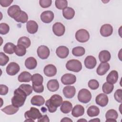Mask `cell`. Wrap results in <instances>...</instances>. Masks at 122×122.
<instances>
[{
    "label": "cell",
    "mask_w": 122,
    "mask_h": 122,
    "mask_svg": "<svg viewBox=\"0 0 122 122\" xmlns=\"http://www.w3.org/2000/svg\"><path fill=\"white\" fill-rule=\"evenodd\" d=\"M62 98L58 94L53 95L50 99L46 101L45 105L47 107L50 112L53 113L56 111L58 107L60 106L62 103Z\"/></svg>",
    "instance_id": "1"
},
{
    "label": "cell",
    "mask_w": 122,
    "mask_h": 122,
    "mask_svg": "<svg viewBox=\"0 0 122 122\" xmlns=\"http://www.w3.org/2000/svg\"><path fill=\"white\" fill-rule=\"evenodd\" d=\"M27 96L26 94L18 88L14 92V96L11 99L12 104L18 108L21 107L24 105Z\"/></svg>",
    "instance_id": "2"
},
{
    "label": "cell",
    "mask_w": 122,
    "mask_h": 122,
    "mask_svg": "<svg viewBox=\"0 0 122 122\" xmlns=\"http://www.w3.org/2000/svg\"><path fill=\"white\" fill-rule=\"evenodd\" d=\"M66 69L71 71L78 72L82 69V64L80 61L76 59H72L68 61L66 64Z\"/></svg>",
    "instance_id": "3"
},
{
    "label": "cell",
    "mask_w": 122,
    "mask_h": 122,
    "mask_svg": "<svg viewBox=\"0 0 122 122\" xmlns=\"http://www.w3.org/2000/svg\"><path fill=\"white\" fill-rule=\"evenodd\" d=\"M92 99L91 92L86 89H82L79 91L78 94V99L79 102L83 103L89 102Z\"/></svg>",
    "instance_id": "4"
},
{
    "label": "cell",
    "mask_w": 122,
    "mask_h": 122,
    "mask_svg": "<svg viewBox=\"0 0 122 122\" xmlns=\"http://www.w3.org/2000/svg\"><path fill=\"white\" fill-rule=\"evenodd\" d=\"M42 116L39 110L35 107H31L30 110L26 111L24 113L26 119H31L33 120L39 119Z\"/></svg>",
    "instance_id": "5"
},
{
    "label": "cell",
    "mask_w": 122,
    "mask_h": 122,
    "mask_svg": "<svg viewBox=\"0 0 122 122\" xmlns=\"http://www.w3.org/2000/svg\"><path fill=\"white\" fill-rule=\"evenodd\" d=\"M75 38L76 40L80 42H85L89 40L90 34L87 30L81 29L76 31L75 33Z\"/></svg>",
    "instance_id": "6"
},
{
    "label": "cell",
    "mask_w": 122,
    "mask_h": 122,
    "mask_svg": "<svg viewBox=\"0 0 122 122\" xmlns=\"http://www.w3.org/2000/svg\"><path fill=\"white\" fill-rule=\"evenodd\" d=\"M20 70L19 65L15 62H11L6 67V72L8 75L13 76L16 75Z\"/></svg>",
    "instance_id": "7"
},
{
    "label": "cell",
    "mask_w": 122,
    "mask_h": 122,
    "mask_svg": "<svg viewBox=\"0 0 122 122\" xmlns=\"http://www.w3.org/2000/svg\"><path fill=\"white\" fill-rule=\"evenodd\" d=\"M37 52L38 57L43 60L48 58L50 53L49 49L45 45L40 46L37 49Z\"/></svg>",
    "instance_id": "8"
},
{
    "label": "cell",
    "mask_w": 122,
    "mask_h": 122,
    "mask_svg": "<svg viewBox=\"0 0 122 122\" xmlns=\"http://www.w3.org/2000/svg\"><path fill=\"white\" fill-rule=\"evenodd\" d=\"M76 81L75 75L71 73H66L61 78V81L64 85H71L74 83Z\"/></svg>",
    "instance_id": "9"
},
{
    "label": "cell",
    "mask_w": 122,
    "mask_h": 122,
    "mask_svg": "<svg viewBox=\"0 0 122 122\" xmlns=\"http://www.w3.org/2000/svg\"><path fill=\"white\" fill-rule=\"evenodd\" d=\"M52 31L57 36H62L65 31V26L61 22H56L52 26Z\"/></svg>",
    "instance_id": "10"
},
{
    "label": "cell",
    "mask_w": 122,
    "mask_h": 122,
    "mask_svg": "<svg viewBox=\"0 0 122 122\" xmlns=\"http://www.w3.org/2000/svg\"><path fill=\"white\" fill-rule=\"evenodd\" d=\"M41 19L42 22L45 23L51 22L54 19V13L51 10H46L41 14Z\"/></svg>",
    "instance_id": "11"
},
{
    "label": "cell",
    "mask_w": 122,
    "mask_h": 122,
    "mask_svg": "<svg viewBox=\"0 0 122 122\" xmlns=\"http://www.w3.org/2000/svg\"><path fill=\"white\" fill-rule=\"evenodd\" d=\"M113 32V28L111 24H105L102 26L100 29V33L103 37H109Z\"/></svg>",
    "instance_id": "12"
},
{
    "label": "cell",
    "mask_w": 122,
    "mask_h": 122,
    "mask_svg": "<svg viewBox=\"0 0 122 122\" xmlns=\"http://www.w3.org/2000/svg\"><path fill=\"white\" fill-rule=\"evenodd\" d=\"M95 101L97 104L103 107L107 105L109 100L107 95L104 93H100L96 96Z\"/></svg>",
    "instance_id": "13"
},
{
    "label": "cell",
    "mask_w": 122,
    "mask_h": 122,
    "mask_svg": "<svg viewBox=\"0 0 122 122\" xmlns=\"http://www.w3.org/2000/svg\"><path fill=\"white\" fill-rule=\"evenodd\" d=\"M64 96L69 99L72 98L74 97L76 93V89L74 86L68 85L63 88L62 90Z\"/></svg>",
    "instance_id": "14"
},
{
    "label": "cell",
    "mask_w": 122,
    "mask_h": 122,
    "mask_svg": "<svg viewBox=\"0 0 122 122\" xmlns=\"http://www.w3.org/2000/svg\"><path fill=\"white\" fill-rule=\"evenodd\" d=\"M56 55L61 59L66 58L69 54V49L64 46L58 47L56 50Z\"/></svg>",
    "instance_id": "15"
},
{
    "label": "cell",
    "mask_w": 122,
    "mask_h": 122,
    "mask_svg": "<svg viewBox=\"0 0 122 122\" xmlns=\"http://www.w3.org/2000/svg\"><path fill=\"white\" fill-rule=\"evenodd\" d=\"M44 74L48 77L55 76L57 73V69L53 64H48L45 66L43 69Z\"/></svg>",
    "instance_id": "16"
},
{
    "label": "cell",
    "mask_w": 122,
    "mask_h": 122,
    "mask_svg": "<svg viewBox=\"0 0 122 122\" xmlns=\"http://www.w3.org/2000/svg\"><path fill=\"white\" fill-rule=\"evenodd\" d=\"M97 64L96 58L91 55L88 56L84 60V65L85 67L89 69H93Z\"/></svg>",
    "instance_id": "17"
},
{
    "label": "cell",
    "mask_w": 122,
    "mask_h": 122,
    "mask_svg": "<svg viewBox=\"0 0 122 122\" xmlns=\"http://www.w3.org/2000/svg\"><path fill=\"white\" fill-rule=\"evenodd\" d=\"M110 67V64L107 62H101L97 68L96 72L99 75H103L109 71Z\"/></svg>",
    "instance_id": "18"
},
{
    "label": "cell",
    "mask_w": 122,
    "mask_h": 122,
    "mask_svg": "<svg viewBox=\"0 0 122 122\" xmlns=\"http://www.w3.org/2000/svg\"><path fill=\"white\" fill-rule=\"evenodd\" d=\"M118 117V114L116 111L114 109H110L107 111L105 114L106 119V122H116V119Z\"/></svg>",
    "instance_id": "19"
},
{
    "label": "cell",
    "mask_w": 122,
    "mask_h": 122,
    "mask_svg": "<svg viewBox=\"0 0 122 122\" xmlns=\"http://www.w3.org/2000/svg\"><path fill=\"white\" fill-rule=\"evenodd\" d=\"M38 25L37 23L32 20H30L27 22L26 28L28 32L30 34H34L38 31Z\"/></svg>",
    "instance_id": "20"
},
{
    "label": "cell",
    "mask_w": 122,
    "mask_h": 122,
    "mask_svg": "<svg viewBox=\"0 0 122 122\" xmlns=\"http://www.w3.org/2000/svg\"><path fill=\"white\" fill-rule=\"evenodd\" d=\"M84 113V107L80 104L74 106L71 111V114L74 117H79L83 115Z\"/></svg>",
    "instance_id": "21"
},
{
    "label": "cell",
    "mask_w": 122,
    "mask_h": 122,
    "mask_svg": "<svg viewBox=\"0 0 122 122\" xmlns=\"http://www.w3.org/2000/svg\"><path fill=\"white\" fill-rule=\"evenodd\" d=\"M47 87L50 92H56L59 88V82L56 79H51L47 82Z\"/></svg>",
    "instance_id": "22"
},
{
    "label": "cell",
    "mask_w": 122,
    "mask_h": 122,
    "mask_svg": "<svg viewBox=\"0 0 122 122\" xmlns=\"http://www.w3.org/2000/svg\"><path fill=\"white\" fill-rule=\"evenodd\" d=\"M37 65L36 60L33 57L28 58L25 61V66L29 70L34 69Z\"/></svg>",
    "instance_id": "23"
},
{
    "label": "cell",
    "mask_w": 122,
    "mask_h": 122,
    "mask_svg": "<svg viewBox=\"0 0 122 122\" xmlns=\"http://www.w3.org/2000/svg\"><path fill=\"white\" fill-rule=\"evenodd\" d=\"M31 76L32 75L30 72L26 71H24L21 72L19 74L18 77V80L20 82H28L31 80Z\"/></svg>",
    "instance_id": "24"
},
{
    "label": "cell",
    "mask_w": 122,
    "mask_h": 122,
    "mask_svg": "<svg viewBox=\"0 0 122 122\" xmlns=\"http://www.w3.org/2000/svg\"><path fill=\"white\" fill-rule=\"evenodd\" d=\"M118 77V72L115 70H112L107 75L106 81L107 82L113 84L117 81Z\"/></svg>",
    "instance_id": "25"
},
{
    "label": "cell",
    "mask_w": 122,
    "mask_h": 122,
    "mask_svg": "<svg viewBox=\"0 0 122 122\" xmlns=\"http://www.w3.org/2000/svg\"><path fill=\"white\" fill-rule=\"evenodd\" d=\"M21 10L20 7L18 5H13L9 8L8 9L7 13L10 17L14 19Z\"/></svg>",
    "instance_id": "26"
},
{
    "label": "cell",
    "mask_w": 122,
    "mask_h": 122,
    "mask_svg": "<svg viewBox=\"0 0 122 122\" xmlns=\"http://www.w3.org/2000/svg\"><path fill=\"white\" fill-rule=\"evenodd\" d=\"M111 58V53L107 50L102 51L99 54V59L101 62H107Z\"/></svg>",
    "instance_id": "27"
},
{
    "label": "cell",
    "mask_w": 122,
    "mask_h": 122,
    "mask_svg": "<svg viewBox=\"0 0 122 122\" xmlns=\"http://www.w3.org/2000/svg\"><path fill=\"white\" fill-rule=\"evenodd\" d=\"M14 19L18 22L24 23L28 22L27 20H28V16L27 14L25 11L21 10L15 16Z\"/></svg>",
    "instance_id": "28"
},
{
    "label": "cell",
    "mask_w": 122,
    "mask_h": 122,
    "mask_svg": "<svg viewBox=\"0 0 122 122\" xmlns=\"http://www.w3.org/2000/svg\"><path fill=\"white\" fill-rule=\"evenodd\" d=\"M32 105L40 106L44 104L45 100L44 98L41 95H35L33 96L30 100Z\"/></svg>",
    "instance_id": "29"
},
{
    "label": "cell",
    "mask_w": 122,
    "mask_h": 122,
    "mask_svg": "<svg viewBox=\"0 0 122 122\" xmlns=\"http://www.w3.org/2000/svg\"><path fill=\"white\" fill-rule=\"evenodd\" d=\"M62 15L66 19L71 20L75 15V11L71 7H67L63 10Z\"/></svg>",
    "instance_id": "30"
},
{
    "label": "cell",
    "mask_w": 122,
    "mask_h": 122,
    "mask_svg": "<svg viewBox=\"0 0 122 122\" xmlns=\"http://www.w3.org/2000/svg\"><path fill=\"white\" fill-rule=\"evenodd\" d=\"M72 109V105L71 103L67 101H65L62 102L60 107L61 112L64 113H68L71 111Z\"/></svg>",
    "instance_id": "31"
},
{
    "label": "cell",
    "mask_w": 122,
    "mask_h": 122,
    "mask_svg": "<svg viewBox=\"0 0 122 122\" xmlns=\"http://www.w3.org/2000/svg\"><path fill=\"white\" fill-rule=\"evenodd\" d=\"M31 81L33 85L36 86L41 85L43 81V78L40 74L35 73L32 75Z\"/></svg>",
    "instance_id": "32"
},
{
    "label": "cell",
    "mask_w": 122,
    "mask_h": 122,
    "mask_svg": "<svg viewBox=\"0 0 122 122\" xmlns=\"http://www.w3.org/2000/svg\"><path fill=\"white\" fill-rule=\"evenodd\" d=\"M19 110V108L14 106L13 105H9L6 106L3 109H1V111L8 115H13L16 113Z\"/></svg>",
    "instance_id": "33"
},
{
    "label": "cell",
    "mask_w": 122,
    "mask_h": 122,
    "mask_svg": "<svg viewBox=\"0 0 122 122\" xmlns=\"http://www.w3.org/2000/svg\"><path fill=\"white\" fill-rule=\"evenodd\" d=\"M100 113L99 108L95 105L90 106L87 111V113L90 117H94L98 116Z\"/></svg>",
    "instance_id": "34"
},
{
    "label": "cell",
    "mask_w": 122,
    "mask_h": 122,
    "mask_svg": "<svg viewBox=\"0 0 122 122\" xmlns=\"http://www.w3.org/2000/svg\"><path fill=\"white\" fill-rule=\"evenodd\" d=\"M17 44L18 45H22L26 48H28L30 46L31 41L28 37L26 36H23L19 39Z\"/></svg>",
    "instance_id": "35"
},
{
    "label": "cell",
    "mask_w": 122,
    "mask_h": 122,
    "mask_svg": "<svg viewBox=\"0 0 122 122\" xmlns=\"http://www.w3.org/2000/svg\"><path fill=\"white\" fill-rule=\"evenodd\" d=\"M14 52L18 56H23L26 53V48L22 45H17L15 47Z\"/></svg>",
    "instance_id": "36"
},
{
    "label": "cell",
    "mask_w": 122,
    "mask_h": 122,
    "mask_svg": "<svg viewBox=\"0 0 122 122\" xmlns=\"http://www.w3.org/2000/svg\"><path fill=\"white\" fill-rule=\"evenodd\" d=\"M85 49L81 46L74 47L72 50V54L76 57H80L83 55L85 54Z\"/></svg>",
    "instance_id": "37"
},
{
    "label": "cell",
    "mask_w": 122,
    "mask_h": 122,
    "mask_svg": "<svg viewBox=\"0 0 122 122\" xmlns=\"http://www.w3.org/2000/svg\"><path fill=\"white\" fill-rule=\"evenodd\" d=\"M113 88V84L107 81L104 82L102 86V90L103 92L106 94H110L112 92Z\"/></svg>",
    "instance_id": "38"
},
{
    "label": "cell",
    "mask_w": 122,
    "mask_h": 122,
    "mask_svg": "<svg viewBox=\"0 0 122 122\" xmlns=\"http://www.w3.org/2000/svg\"><path fill=\"white\" fill-rule=\"evenodd\" d=\"M15 45L11 42H8L5 44L3 47V51L6 53L12 54L14 52V48Z\"/></svg>",
    "instance_id": "39"
},
{
    "label": "cell",
    "mask_w": 122,
    "mask_h": 122,
    "mask_svg": "<svg viewBox=\"0 0 122 122\" xmlns=\"http://www.w3.org/2000/svg\"><path fill=\"white\" fill-rule=\"evenodd\" d=\"M19 88L21 89L26 94L27 96H29L32 92V87L30 84H21Z\"/></svg>",
    "instance_id": "40"
},
{
    "label": "cell",
    "mask_w": 122,
    "mask_h": 122,
    "mask_svg": "<svg viewBox=\"0 0 122 122\" xmlns=\"http://www.w3.org/2000/svg\"><path fill=\"white\" fill-rule=\"evenodd\" d=\"M56 7L59 10H63L67 7L68 1L66 0H56L55 1Z\"/></svg>",
    "instance_id": "41"
},
{
    "label": "cell",
    "mask_w": 122,
    "mask_h": 122,
    "mask_svg": "<svg viewBox=\"0 0 122 122\" xmlns=\"http://www.w3.org/2000/svg\"><path fill=\"white\" fill-rule=\"evenodd\" d=\"M10 30L9 26L5 23H1L0 24V33L2 35L6 34Z\"/></svg>",
    "instance_id": "42"
},
{
    "label": "cell",
    "mask_w": 122,
    "mask_h": 122,
    "mask_svg": "<svg viewBox=\"0 0 122 122\" xmlns=\"http://www.w3.org/2000/svg\"><path fill=\"white\" fill-rule=\"evenodd\" d=\"M9 61V58L2 52H0V66L5 65Z\"/></svg>",
    "instance_id": "43"
},
{
    "label": "cell",
    "mask_w": 122,
    "mask_h": 122,
    "mask_svg": "<svg viewBox=\"0 0 122 122\" xmlns=\"http://www.w3.org/2000/svg\"><path fill=\"white\" fill-rule=\"evenodd\" d=\"M88 86L92 90H96L99 87V83L96 80L92 79L89 81Z\"/></svg>",
    "instance_id": "44"
},
{
    "label": "cell",
    "mask_w": 122,
    "mask_h": 122,
    "mask_svg": "<svg viewBox=\"0 0 122 122\" xmlns=\"http://www.w3.org/2000/svg\"><path fill=\"white\" fill-rule=\"evenodd\" d=\"M122 89H118L117 90L114 94V97L116 101L120 103H122Z\"/></svg>",
    "instance_id": "45"
},
{
    "label": "cell",
    "mask_w": 122,
    "mask_h": 122,
    "mask_svg": "<svg viewBox=\"0 0 122 122\" xmlns=\"http://www.w3.org/2000/svg\"><path fill=\"white\" fill-rule=\"evenodd\" d=\"M52 3L51 0H40L39 4L43 8H47L51 6Z\"/></svg>",
    "instance_id": "46"
},
{
    "label": "cell",
    "mask_w": 122,
    "mask_h": 122,
    "mask_svg": "<svg viewBox=\"0 0 122 122\" xmlns=\"http://www.w3.org/2000/svg\"><path fill=\"white\" fill-rule=\"evenodd\" d=\"M0 94L1 95H5L8 93L9 89L6 85H3V84H0Z\"/></svg>",
    "instance_id": "47"
},
{
    "label": "cell",
    "mask_w": 122,
    "mask_h": 122,
    "mask_svg": "<svg viewBox=\"0 0 122 122\" xmlns=\"http://www.w3.org/2000/svg\"><path fill=\"white\" fill-rule=\"evenodd\" d=\"M32 88L34 91L37 93H41L42 92L44 91V86L42 84L39 86L32 84Z\"/></svg>",
    "instance_id": "48"
},
{
    "label": "cell",
    "mask_w": 122,
    "mask_h": 122,
    "mask_svg": "<svg viewBox=\"0 0 122 122\" xmlns=\"http://www.w3.org/2000/svg\"><path fill=\"white\" fill-rule=\"evenodd\" d=\"M12 2V0H0V4L2 7H6L10 6Z\"/></svg>",
    "instance_id": "49"
},
{
    "label": "cell",
    "mask_w": 122,
    "mask_h": 122,
    "mask_svg": "<svg viewBox=\"0 0 122 122\" xmlns=\"http://www.w3.org/2000/svg\"><path fill=\"white\" fill-rule=\"evenodd\" d=\"M38 122H50V120L48 117L47 115H42V116L39 119H38Z\"/></svg>",
    "instance_id": "50"
},
{
    "label": "cell",
    "mask_w": 122,
    "mask_h": 122,
    "mask_svg": "<svg viewBox=\"0 0 122 122\" xmlns=\"http://www.w3.org/2000/svg\"><path fill=\"white\" fill-rule=\"evenodd\" d=\"M61 122H72V121L68 117H64L61 120Z\"/></svg>",
    "instance_id": "51"
},
{
    "label": "cell",
    "mask_w": 122,
    "mask_h": 122,
    "mask_svg": "<svg viewBox=\"0 0 122 122\" xmlns=\"http://www.w3.org/2000/svg\"><path fill=\"white\" fill-rule=\"evenodd\" d=\"M92 121H97V122H100V120L98 118H96V119H93V120H91L89 121V122H92Z\"/></svg>",
    "instance_id": "52"
},
{
    "label": "cell",
    "mask_w": 122,
    "mask_h": 122,
    "mask_svg": "<svg viewBox=\"0 0 122 122\" xmlns=\"http://www.w3.org/2000/svg\"><path fill=\"white\" fill-rule=\"evenodd\" d=\"M34 120L31 119H26V120H25L24 122H34Z\"/></svg>",
    "instance_id": "53"
},
{
    "label": "cell",
    "mask_w": 122,
    "mask_h": 122,
    "mask_svg": "<svg viewBox=\"0 0 122 122\" xmlns=\"http://www.w3.org/2000/svg\"><path fill=\"white\" fill-rule=\"evenodd\" d=\"M81 122V121H85V122H87V120H85V119H80L79 120H78V122Z\"/></svg>",
    "instance_id": "54"
}]
</instances>
